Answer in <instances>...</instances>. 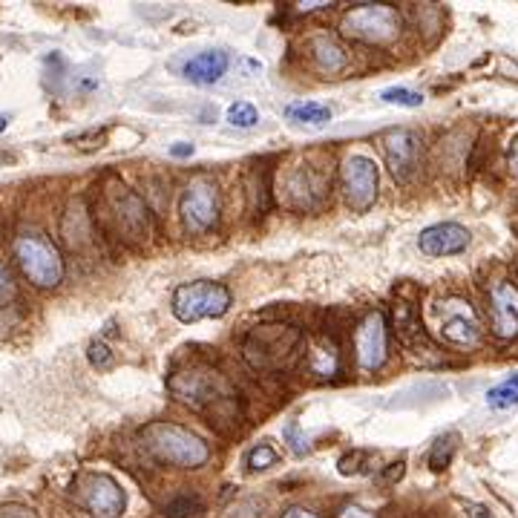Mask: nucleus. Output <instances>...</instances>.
<instances>
[{
	"label": "nucleus",
	"instance_id": "nucleus-29",
	"mask_svg": "<svg viewBox=\"0 0 518 518\" xmlns=\"http://www.w3.org/2000/svg\"><path fill=\"white\" fill-rule=\"evenodd\" d=\"M104 142H107V130H93L87 136H75V144L81 150H98V147H104Z\"/></svg>",
	"mask_w": 518,
	"mask_h": 518
},
{
	"label": "nucleus",
	"instance_id": "nucleus-20",
	"mask_svg": "<svg viewBox=\"0 0 518 518\" xmlns=\"http://www.w3.org/2000/svg\"><path fill=\"white\" fill-rule=\"evenodd\" d=\"M455 447H458V435L455 432H449L444 438H438L435 444H432V452H429V467L435 472L447 470L449 461H452V455H455Z\"/></svg>",
	"mask_w": 518,
	"mask_h": 518
},
{
	"label": "nucleus",
	"instance_id": "nucleus-31",
	"mask_svg": "<svg viewBox=\"0 0 518 518\" xmlns=\"http://www.w3.org/2000/svg\"><path fill=\"white\" fill-rule=\"evenodd\" d=\"M0 518H38L29 507H21V504H6L0 507Z\"/></svg>",
	"mask_w": 518,
	"mask_h": 518
},
{
	"label": "nucleus",
	"instance_id": "nucleus-25",
	"mask_svg": "<svg viewBox=\"0 0 518 518\" xmlns=\"http://www.w3.org/2000/svg\"><path fill=\"white\" fill-rule=\"evenodd\" d=\"M277 461H280L277 449H271L268 444H259L257 449L248 452V467H251V470H268V467H274Z\"/></svg>",
	"mask_w": 518,
	"mask_h": 518
},
{
	"label": "nucleus",
	"instance_id": "nucleus-27",
	"mask_svg": "<svg viewBox=\"0 0 518 518\" xmlns=\"http://www.w3.org/2000/svg\"><path fill=\"white\" fill-rule=\"evenodd\" d=\"M283 438L288 441V447H291V452H294V455H306V452H308L306 435L300 432V424H297V421H291V424L285 426Z\"/></svg>",
	"mask_w": 518,
	"mask_h": 518
},
{
	"label": "nucleus",
	"instance_id": "nucleus-8",
	"mask_svg": "<svg viewBox=\"0 0 518 518\" xmlns=\"http://www.w3.org/2000/svg\"><path fill=\"white\" fill-rule=\"evenodd\" d=\"M386 349H389V331H386V317L380 311H369L360 326L354 331V354L357 366L363 372H377L386 363Z\"/></svg>",
	"mask_w": 518,
	"mask_h": 518
},
{
	"label": "nucleus",
	"instance_id": "nucleus-4",
	"mask_svg": "<svg viewBox=\"0 0 518 518\" xmlns=\"http://www.w3.org/2000/svg\"><path fill=\"white\" fill-rule=\"evenodd\" d=\"M340 29L343 35L363 44H386L401 32V18H398V9L392 6L363 3V6H354L352 12H346Z\"/></svg>",
	"mask_w": 518,
	"mask_h": 518
},
{
	"label": "nucleus",
	"instance_id": "nucleus-34",
	"mask_svg": "<svg viewBox=\"0 0 518 518\" xmlns=\"http://www.w3.org/2000/svg\"><path fill=\"white\" fill-rule=\"evenodd\" d=\"M340 518H372V513H366L363 507H346Z\"/></svg>",
	"mask_w": 518,
	"mask_h": 518
},
{
	"label": "nucleus",
	"instance_id": "nucleus-7",
	"mask_svg": "<svg viewBox=\"0 0 518 518\" xmlns=\"http://www.w3.org/2000/svg\"><path fill=\"white\" fill-rule=\"evenodd\" d=\"M179 213H182V222H185L188 234H208L216 225V219H219V193H216L211 182L196 179L185 190Z\"/></svg>",
	"mask_w": 518,
	"mask_h": 518
},
{
	"label": "nucleus",
	"instance_id": "nucleus-1",
	"mask_svg": "<svg viewBox=\"0 0 518 518\" xmlns=\"http://www.w3.org/2000/svg\"><path fill=\"white\" fill-rule=\"evenodd\" d=\"M142 441L147 452L156 455L162 464L182 467V470L202 467L211 458V449L196 432H190V429L179 424H167V421H156V424L144 426Z\"/></svg>",
	"mask_w": 518,
	"mask_h": 518
},
{
	"label": "nucleus",
	"instance_id": "nucleus-11",
	"mask_svg": "<svg viewBox=\"0 0 518 518\" xmlns=\"http://www.w3.org/2000/svg\"><path fill=\"white\" fill-rule=\"evenodd\" d=\"M110 211H113V222H116L118 234L130 242H139L147 236L150 225H147V208L144 202L124 188V185H116L113 193H110Z\"/></svg>",
	"mask_w": 518,
	"mask_h": 518
},
{
	"label": "nucleus",
	"instance_id": "nucleus-26",
	"mask_svg": "<svg viewBox=\"0 0 518 518\" xmlns=\"http://www.w3.org/2000/svg\"><path fill=\"white\" fill-rule=\"evenodd\" d=\"M363 461L369 464V461H372V455H369V452H349V455H343V458H340V464H337V467H340V475H360V472H366L363 467H360Z\"/></svg>",
	"mask_w": 518,
	"mask_h": 518
},
{
	"label": "nucleus",
	"instance_id": "nucleus-37",
	"mask_svg": "<svg viewBox=\"0 0 518 518\" xmlns=\"http://www.w3.org/2000/svg\"><path fill=\"white\" fill-rule=\"evenodd\" d=\"M6 127H9V116H0V133H3Z\"/></svg>",
	"mask_w": 518,
	"mask_h": 518
},
{
	"label": "nucleus",
	"instance_id": "nucleus-30",
	"mask_svg": "<svg viewBox=\"0 0 518 518\" xmlns=\"http://www.w3.org/2000/svg\"><path fill=\"white\" fill-rule=\"evenodd\" d=\"M12 297H15V283H12V274H9V271H6V265L0 262V306H6Z\"/></svg>",
	"mask_w": 518,
	"mask_h": 518
},
{
	"label": "nucleus",
	"instance_id": "nucleus-3",
	"mask_svg": "<svg viewBox=\"0 0 518 518\" xmlns=\"http://www.w3.org/2000/svg\"><path fill=\"white\" fill-rule=\"evenodd\" d=\"M231 308V291L222 283L199 280V283H185L173 291V314L182 323H199L222 317Z\"/></svg>",
	"mask_w": 518,
	"mask_h": 518
},
{
	"label": "nucleus",
	"instance_id": "nucleus-22",
	"mask_svg": "<svg viewBox=\"0 0 518 518\" xmlns=\"http://www.w3.org/2000/svg\"><path fill=\"white\" fill-rule=\"evenodd\" d=\"M380 98L386 101V104H395V107H421L424 104V95L415 93V90H406V87H389V90H383Z\"/></svg>",
	"mask_w": 518,
	"mask_h": 518
},
{
	"label": "nucleus",
	"instance_id": "nucleus-14",
	"mask_svg": "<svg viewBox=\"0 0 518 518\" xmlns=\"http://www.w3.org/2000/svg\"><path fill=\"white\" fill-rule=\"evenodd\" d=\"M418 245H421L426 257H452V254L467 251L470 231L455 225V222H441V225H432V228L421 231Z\"/></svg>",
	"mask_w": 518,
	"mask_h": 518
},
{
	"label": "nucleus",
	"instance_id": "nucleus-6",
	"mask_svg": "<svg viewBox=\"0 0 518 518\" xmlns=\"http://www.w3.org/2000/svg\"><path fill=\"white\" fill-rule=\"evenodd\" d=\"M78 501L93 513V518H118L124 513V490L118 487L116 478L104 475V472H87L78 478V484L72 487Z\"/></svg>",
	"mask_w": 518,
	"mask_h": 518
},
{
	"label": "nucleus",
	"instance_id": "nucleus-36",
	"mask_svg": "<svg viewBox=\"0 0 518 518\" xmlns=\"http://www.w3.org/2000/svg\"><path fill=\"white\" fill-rule=\"evenodd\" d=\"M472 518H493V513L484 510V507H475V510H472Z\"/></svg>",
	"mask_w": 518,
	"mask_h": 518
},
{
	"label": "nucleus",
	"instance_id": "nucleus-18",
	"mask_svg": "<svg viewBox=\"0 0 518 518\" xmlns=\"http://www.w3.org/2000/svg\"><path fill=\"white\" fill-rule=\"evenodd\" d=\"M311 49H314V61L320 64V70L326 72H340L346 70V52L337 47L331 38H314L311 41Z\"/></svg>",
	"mask_w": 518,
	"mask_h": 518
},
{
	"label": "nucleus",
	"instance_id": "nucleus-10",
	"mask_svg": "<svg viewBox=\"0 0 518 518\" xmlns=\"http://www.w3.org/2000/svg\"><path fill=\"white\" fill-rule=\"evenodd\" d=\"M383 156L398 182H409L421 159V136L415 130H389L383 136Z\"/></svg>",
	"mask_w": 518,
	"mask_h": 518
},
{
	"label": "nucleus",
	"instance_id": "nucleus-33",
	"mask_svg": "<svg viewBox=\"0 0 518 518\" xmlns=\"http://www.w3.org/2000/svg\"><path fill=\"white\" fill-rule=\"evenodd\" d=\"M507 165H510V173L518 179V136L510 144V153H507Z\"/></svg>",
	"mask_w": 518,
	"mask_h": 518
},
{
	"label": "nucleus",
	"instance_id": "nucleus-12",
	"mask_svg": "<svg viewBox=\"0 0 518 518\" xmlns=\"http://www.w3.org/2000/svg\"><path fill=\"white\" fill-rule=\"evenodd\" d=\"M441 334L455 346H475L481 340V326L470 303L464 300L441 303Z\"/></svg>",
	"mask_w": 518,
	"mask_h": 518
},
{
	"label": "nucleus",
	"instance_id": "nucleus-19",
	"mask_svg": "<svg viewBox=\"0 0 518 518\" xmlns=\"http://www.w3.org/2000/svg\"><path fill=\"white\" fill-rule=\"evenodd\" d=\"M487 403L493 409H513L518 406V375H510L487 392Z\"/></svg>",
	"mask_w": 518,
	"mask_h": 518
},
{
	"label": "nucleus",
	"instance_id": "nucleus-17",
	"mask_svg": "<svg viewBox=\"0 0 518 518\" xmlns=\"http://www.w3.org/2000/svg\"><path fill=\"white\" fill-rule=\"evenodd\" d=\"M283 116L294 124H308V127H323L331 121V110L323 104H314V101H294V104H285Z\"/></svg>",
	"mask_w": 518,
	"mask_h": 518
},
{
	"label": "nucleus",
	"instance_id": "nucleus-35",
	"mask_svg": "<svg viewBox=\"0 0 518 518\" xmlns=\"http://www.w3.org/2000/svg\"><path fill=\"white\" fill-rule=\"evenodd\" d=\"M283 518H317L311 510H303V507H294V510H288Z\"/></svg>",
	"mask_w": 518,
	"mask_h": 518
},
{
	"label": "nucleus",
	"instance_id": "nucleus-23",
	"mask_svg": "<svg viewBox=\"0 0 518 518\" xmlns=\"http://www.w3.org/2000/svg\"><path fill=\"white\" fill-rule=\"evenodd\" d=\"M334 363H337L334 346L326 343V340H320V343L314 346V352H311V366H314L320 375H329V372H334Z\"/></svg>",
	"mask_w": 518,
	"mask_h": 518
},
{
	"label": "nucleus",
	"instance_id": "nucleus-5",
	"mask_svg": "<svg viewBox=\"0 0 518 518\" xmlns=\"http://www.w3.org/2000/svg\"><path fill=\"white\" fill-rule=\"evenodd\" d=\"M300 334L283 326H265V329L251 331L248 343H245V357L257 366V369H280L288 366V360L297 354Z\"/></svg>",
	"mask_w": 518,
	"mask_h": 518
},
{
	"label": "nucleus",
	"instance_id": "nucleus-9",
	"mask_svg": "<svg viewBox=\"0 0 518 518\" xmlns=\"http://www.w3.org/2000/svg\"><path fill=\"white\" fill-rule=\"evenodd\" d=\"M377 185H380V176H377V167L372 159L352 156L343 165V190H346V202L352 211L363 213L375 205Z\"/></svg>",
	"mask_w": 518,
	"mask_h": 518
},
{
	"label": "nucleus",
	"instance_id": "nucleus-21",
	"mask_svg": "<svg viewBox=\"0 0 518 518\" xmlns=\"http://www.w3.org/2000/svg\"><path fill=\"white\" fill-rule=\"evenodd\" d=\"M259 121V113L254 104H248V101H234L231 107H228V124H234L239 130H251L254 124Z\"/></svg>",
	"mask_w": 518,
	"mask_h": 518
},
{
	"label": "nucleus",
	"instance_id": "nucleus-28",
	"mask_svg": "<svg viewBox=\"0 0 518 518\" xmlns=\"http://www.w3.org/2000/svg\"><path fill=\"white\" fill-rule=\"evenodd\" d=\"M90 363L95 369H110L113 366V354L104 343H90Z\"/></svg>",
	"mask_w": 518,
	"mask_h": 518
},
{
	"label": "nucleus",
	"instance_id": "nucleus-32",
	"mask_svg": "<svg viewBox=\"0 0 518 518\" xmlns=\"http://www.w3.org/2000/svg\"><path fill=\"white\" fill-rule=\"evenodd\" d=\"M170 156L173 159H188V156H193V144L179 142L176 147H170Z\"/></svg>",
	"mask_w": 518,
	"mask_h": 518
},
{
	"label": "nucleus",
	"instance_id": "nucleus-13",
	"mask_svg": "<svg viewBox=\"0 0 518 518\" xmlns=\"http://www.w3.org/2000/svg\"><path fill=\"white\" fill-rule=\"evenodd\" d=\"M490 320L498 340H516L518 337V291L516 285L498 283L490 291Z\"/></svg>",
	"mask_w": 518,
	"mask_h": 518
},
{
	"label": "nucleus",
	"instance_id": "nucleus-2",
	"mask_svg": "<svg viewBox=\"0 0 518 518\" xmlns=\"http://www.w3.org/2000/svg\"><path fill=\"white\" fill-rule=\"evenodd\" d=\"M15 262L35 288H55L64 280V257L47 236H18L15 239Z\"/></svg>",
	"mask_w": 518,
	"mask_h": 518
},
{
	"label": "nucleus",
	"instance_id": "nucleus-16",
	"mask_svg": "<svg viewBox=\"0 0 518 518\" xmlns=\"http://www.w3.org/2000/svg\"><path fill=\"white\" fill-rule=\"evenodd\" d=\"M228 64H231V58L222 49H208L185 64V78L190 84H213L228 72Z\"/></svg>",
	"mask_w": 518,
	"mask_h": 518
},
{
	"label": "nucleus",
	"instance_id": "nucleus-15",
	"mask_svg": "<svg viewBox=\"0 0 518 518\" xmlns=\"http://www.w3.org/2000/svg\"><path fill=\"white\" fill-rule=\"evenodd\" d=\"M331 185V176H320L314 167L303 165L291 179H288V196L294 208H314L326 196V188Z\"/></svg>",
	"mask_w": 518,
	"mask_h": 518
},
{
	"label": "nucleus",
	"instance_id": "nucleus-24",
	"mask_svg": "<svg viewBox=\"0 0 518 518\" xmlns=\"http://www.w3.org/2000/svg\"><path fill=\"white\" fill-rule=\"evenodd\" d=\"M202 510V504H199V498H188V495H182V498H176V501H170L165 510L167 518H193L196 513Z\"/></svg>",
	"mask_w": 518,
	"mask_h": 518
}]
</instances>
